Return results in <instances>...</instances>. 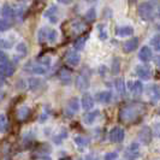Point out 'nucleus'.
<instances>
[{"mask_svg":"<svg viewBox=\"0 0 160 160\" xmlns=\"http://www.w3.org/2000/svg\"><path fill=\"white\" fill-rule=\"evenodd\" d=\"M16 71V68H15V65L12 64V63H6V62H4V63H1L0 65V77H10V76H12L13 73Z\"/></svg>","mask_w":160,"mask_h":160,"instance_id":"6","label":"nucleus"},{"mask_svg":"<svg viewBox=\"0 0 160 160\" xmlns=\"http://www.w3.org/2000/svg\"><path fill=\"white\" fill-rule=\"evenodd\" d=\"M148 95H149V99L152 101H158L160 100V88L157 87V86H151L148 87Z\"/></svg>","mask_w":160,"mask_h":160,"instance_id":"18","label":"nucleus"},{"mask_svg":"<svg viewBox=\"0 0 160 160\" xmlns=\"http://www.w3.org/2000/svg\"><path fill=\"white\" fill-rule=\"evenodd\" d=\"M136 75L141 80H149L152 76V70H151V68H148L146 65H140L136 68Z\"/></svg>","mask_w":160,"mask_h":160,"instance_id":"10","label":"nucleus"},{"mask_svg":"<svg viewBox=\"0 0 160 160\" xmlns=\"http://www.w3.org/2000/svg\"><path fill=\"white\" fill-rule=\"evenodd\" d=\"M152 57H153L152 49L148 47V46H143V47L141 48L140 53H138V58H140V60H142V62H144V63L149 62V60L152 59Z\"/></svg>","mask_w":160,"mask_h":160,"instance_id":"14","label":"nucleus"},{"mask_svg":"<svg viewBox=\"0 0 160 160\" xmlns=\"http://www.w3.org/2000/svg\"><path fill=\"white\" fill-rule=\"evenodd\" d=\"M137 46H138V39L137 38H131V39H129L128 41L124 42L123 51L125 53H131V52H134L136 49Z\"/></svg>","mask_w":160,"mask_h":160,"instance_id":"12","label":"nucleus"},{"mask_svg":"<svg viewBox=\"0 0 160 160\" xmlns=\"http://www.w3.org/2000/svg\"><path fill=\"white\" fill-rule=\"evenodd\" d=\"M59 2H62V4H70L71 2V0H58Z\"/></svg>","mask_w":160,"mask_h":160,"instance_id":"40","label":"nucleus"},{"mask_svg":"<svg viewBox=\"0 0 160 160\" xmlns=\"http://www.w3.org/2000/svg\"><path fill=\"white\" fill-rule=\"evenodd\" d=\"M118 63H119V59L116 58V59H114V63H113V66H114L112 69L113 73H118V71H119V64H118Z\"/></svg>","mask_w":160,"mask_h":160,"instance_id":"33","label":"nucleus"},{"mask_svg":"<svg viewBox=\"0 0 160 160\" xmlns=\"http://www.w3.org/2000/svg\"><path fill=\"white\" fill-rule=\"evenodd\" d=\"M138 137L141 140V142L144 144H148L152 140V134H151V129L148 127H143V128L140 130V134H138Z\"/></svg>","mask_w":160,"mask_h":160,"instance_id":"13","label":"nucleus"},{"mask_svg":"<svg viewBox=\"0 0 160 160\" xmlns=\"http://www.w3.org/2000/svg\"><path fill=\"white\" fill-rule=\"evenodd\" d=\"M59 78L60 81L65 83V84H69V83H71V72L69 71L68 69H62L60 71H59Z\"/></svg>","mask_w":160,"mask_h":160,"instance_id":"20","label":"nucleus"},{"mask_svg":"<svg viewBox=\"0 0 160 160\" xmlns=\"http://www.w3.org/2000/svg\"><path fill=\"white\" fill-rule=\"evenodd\" d=\"M2 16H4V18L5 19H12L13 18V16H15V11L12 10V8L11 6H8V5H5L4 6V8H2Z\"/></svg>","mask_w":160,"mask_h":160,"instance_id":"22","label":"nucleus"},{"mask_svg":"<svg viewBox=\"0 0 160 160\" xmlns=\"http://www.w3.org/2000/svg\"><path fill=\"white\" fill-rule=\"evenodd\" d=\"M89 83H90V71L88 70V68H86L78 73L76 78V87L80 90H86L88 89Z\"/></svg>","mask_w":160,"mask_h":160,"instance_id":"2","label":"nucleus"},{"mask_svg":"<svg viewBox=\"0 0 160 160\" xmlns=\"http://www.w3.org/2000/svg\"><path fill=\"white\" fill-rule=\"evenodd\" d=\"M11 28V22L8 19H0V32H5Z\"/></svg>","mask_w":160,"mask_h":160,"instance_id":"27","label":"nucleus"},{"mask_svg":"<svg viewBox=\"0 0 160 160\" xmlns=\"http://www.w3.org/2000/svg\"><path fill=\"white\" fill-rule=\"evenodd\" d=\"M129 90H130V93H132V94H135V95H138V94H141L142 90H143V84H142L140 81L130 82V84H129Z\"/></svg>","mask_w":160,"mask_h":160,"instance_id":"16","label":"nucleus"},{"mask_svg":"<svg viewBox=\"0 0 160 160\" xmlns=\"http://www.w3.org/2000/svg\"><path fill=\"white\" fill-rule=\"evenodd\" d=\"M48 65L42 64L41 62H36V63H28L24 66V71L29 72V73H35V75H43L48 71Z\"/></svg>","mask_w":160,"mask_h":160,"instance_id":"4","label":"nucleus"},{"mask_svg":"<svg viewBox=\"0 0 160 160\" xmlns=\"http://www.w3.org/2000/svg\"><path fill=\"white\" fill-rule=\"evenodd\" d=\"M137 12L140 18H142L143 21H151L154 16V6L151 2H142L138 5Z\"/></svg>","mask_w":160,"mask_h":160,"instance_id":"3","label":"nucleus"},{"mask_svg":"<svg viewBox=\"0 0 160 160\" xmlns=\"http://www.w3.org/2000/svg\"><path fill=\"white\" fill-rule=\"evenodd\" d=\"M141 155V152H140V144L138 143H131L128 147L127 152H125V158L127 159H136Z\"/></svg>","mask_w":160,"mask_h":160,"instance_id":"7","label":"nucleus"},{"mask_svg":"<svg viewBox=\"0 0 160 160\" xmlns=\"http://www.w3.org/2000/svg\"><path fill=\"white\" fill-rule=\"evenodd\" d=\"M155 64H157L160 68V56H158L157 58H155Z\"/></svg>","mask_w":160,"mask_h":160,"instance_id":"39","label":"nucleus"},{"mask_svg":"<svg viewBox=\"0 0 160 160\" xmlns=\"http://www.w3.org/2000/svg\"><path fill=\"white\" fill-rule=\"evenodd\" d=\"M81 62V56L80 53L77 52V51H69L68 53H66V63L69 65H71V66H76V65H78Z\"/></svg>","mask_w":160,"mask_h":160,"instance_id":"9","label":"nucleus"},{"mask_svg":"<svg viewBox=\"0 0 160 160\" xmlns=\"http://www.w3.org/2000/svg\"><path fill=\"white\" fill-rule=\"evenodd\" d=\"M78 107H80V105H78V99H77V98L71 99V100L68 102L66 108H65L66 116L71 117V116H73V114H76V113L78 112Z\"/></svg>","mask_w":160,"mask_h":160,"instance_id":"8","label":"nucleus"},{"mask_svg":"<svg viewBox=\"0 0 160 160\" xmlns=\"http://www.w3.org/2000/svg\"><path fill=\"white\" fill-rule=\"evenodd\" d=\"M17 49H18L19 52H22L23 54H25V52H27V48H25V46H24L23 43H19L18 47H17Z\"/></svg>","mask_w":160,"mask_h":160,"instance_id":"37","label":"nucleus"},{"mask_svg":"<svg viewBox=\"0 0 160 160\" xmlns=\"http://www.w3.org/2000/svg\"><path fill=\"white\" fill-rule=\"evenodd\" d=\"M84 42H86V39H83V38H81V39H78V40H76V42H75V48H76L77 51L83 49V47H84Z\"/></svg>","mask_w":160,"mask_h":160,"instance_id":"31","label":"nucleus"},{"mask_svg":"<svg viewBox=\"0 0 160 160\" xmlns=\"http://www.w3.org/2000/svg\"><path fill=\"white\" fill-rule=\"evenodd\" d=\"M99 32H100V39L101 40H106L107 39V32H105V29L104 32H102V27L101 25H99Z\"/></svg>","mask_w":160,"mask_h":160,"instance_id":"35","label":"nucleus"},{"mask_svg":"<svg viewBox=\"0 0 160 160\" xmlns=\"http://www.w3.org/2000/svg\"><path fill=\"white\" fill-rule=\"evenodd\" d=\"M134 29L132 27H129V25H124V27H118L116 29V34L117 36L119 38H124V36H129V35H132Z\"/></svg>","mask_w":160,"mask_h":160,"instance_id":"17","label":"nucleus"},{"mask_svg":"<svg viewBox=\"0 0 160 160\" xmlns=\"http://www.w3.org/2000/svg\"><path fill=\"white\" fill-rule=\"evenodd\" d=\"M75 143L77 144L78 147H81V148H84V147H87L89 143L88 138H86V137L83 136H76L75 137Z\"/></svg>","mask_w":160,"mask_h":160,"instance_id":"25","label":"nucleus"},{"mask_svg":"<svg viewBox=\"0 0 160 160\" xmlns=\"http://www.w3.org/2000/svg\"><path fill=\"white\" fill-rule=\"evenodd\" d=\"M98 117H99V111L88 112L84 116V123H86V124H93Z\"/></svg>","mask_w":160,"mask_h":160,"instance_id":"21","label":"nucleus"},{"mask_svg":"<svg viewBox=\"0 0 160 160\" xmlns=\"http://www.w3.org/2000/svg\"><path fill=\"white\" fill-rule=\"evenodd\" d=\"M116 88H117V92L119 93L120 95L125 94V83H124L123 78H118L116 81Z\"/></svg>","mask_w":160,"mask_h":160,"instance_id":"24","label":"nucleus"},{"mask_svg":"<svg viewBox=\"0 0 160 160\" xmlns=\"http://www.w3.org/2000/svg\"><path fill=\"white\" fill-rule=\"evenodd\" d=\"M144 111V106L141 104H128L125 105L124 107H122L119 111V118L124 123H130L136 120L138 117H141V114Z\"/></svg>","mask_w":160,"mask_h":160,"instance_id":"1","label":"nucleus"},{"mask_svg":"<svg viewBox=\"0 0 160 160\" xmlns=\"http://www.w3.org/2000/svg\"><path fill=\"white\" fill-rule=\"evenodd\" d=\"M45 17L46 18H48L52 23H54V22H57V8H51L49 10H47V12L45 13Z\"/></svg>","mask_w":160,"mask_h":160,"instance_id":"23","label":"nucleus"},{"mask_svg":"<svg viewBox=\"0 0 160 160\" xmlns=\"http://www.w3.org/2000/svg\"><path fill=\"white\" fill-rule=\"evenodd\" d=\"M8 127V120L4 114H0V132L5 131V129Z\"/></svg>","mask_w":160,"mask_h":160,"instance_id":"30","label":"nucleus"},{"mask_svg":"<svg viewBox=\"0 0 160 160\" xmlns=\"http://www.w3.org/2000/svg\"><path fill=\"white\" fill-rule=\"evenodd\" d=\"M158 16L160 17V8H159V10H158Z\"/></svg>","mask_w":160,"mask_h":160,"instance_id":"41","label":"nucleus"},{"mask_svg":"<svg viewBox=\"0 0 160 160\" xmlns=\"http://www.w3.org/2000/svg\"><path fill=\"white\" fill-rule=\"evenodd\" d=\"M151 45H152L153 47L155 48L158 52H160V34L157 35V36H154L152 40H151Z\"/></svg>","mask_w":160,"mask_h":160,"instance_id":"28","label":"nucleus"},{"mask_svg":"<svg viewBox=\"0 0 160 160\" xmlns=\"http://www.w3.org/2000/svg\"><path fill=\"white\" fill-rule=\"evenodd\" d=\"M86 1H89V2H92V1H95V0H86Z\"/></svg>","mask_w":160,"mask_h":160,"instance_id":"42","label":"nucleus"},{"mask_svg":"<svg viewBox=\"0 0 160 160\" xmlns=\"http://www.w3.org/2000/svg\"><path fill=\"white\" fill-rule=\"evenodd\" d=\"M6 59H8V57L6 54L0 49V63H4V62H6Z\"/></svg>","mask_w":160,"mask_h":160,"instance_id":"36","label":"nucleus"},{"mask_svg":"<svg viewBox=\"0 0 160 160\" xmlns=\"http://www.w3.org/2000/svg\"><path fill=\"white\" fill-rule=\"evenodd\" d=\"M86 19H87V21H89V22L94 21V19H95V10L90 8L88 12L86 13Z\"/></svg>","mask_w":160,"mask_h":160,"instance_id":"32","label":"nucleus"},{"mask_svg":"<svg viewBox=\"0 0 160 160\" xmlns=\"http://www.w3.org/2000/svg\"><path fill=\"white\" fill-rule=\"evenodd\" d=\"M124 136H125V132L119 127L113 128L110 131V134H108V138H110V141L113 142V143H119V142H122L124 140Z\"/></svg>","mask_w":160,"mask_h":160,"instance_id":"5","label":"nucleus"},{"mask_svg":"<svg viewBox=\"0 0 160 160\" xmlns=\"http://www.w3.org/2000/svg\"><path fill=\"white\" fill-rule=\"evenodd\" d=\"M96 99L101 104H108L112 100V93L111 92H100V93H98Z\"/></svg>","mask_w":160,"mask_h":160,"instance_id":"19","label":"nucleus"},{"mask_svg":"<svg viewBox=\"0 0 160 160\" xmlns=\"http://www.w3.org/2000/svg\"><path fill=\"white\" fill-rule=\"evenodd\" d=\"M154 132H155V135L160 138V124H157V125L154 127Z\"/></svg>","mask_w":160,"mask_h":160,"instance_id":"38","label":"nucleus"},{"mask_svg":"<svg viewBox=\"0 0 160 160\" xmlns=\"http://www.w3.org/2000/svg\"><path fill=\"white\" fill-rule=\"evenodd\" d=\"M30 113H32V111H30V108H29V107H27V106L19 107L16 112L17 119L21 120V122H24V120H27L29 117H30Z\"/></svg>","mask_w":160,"mask_h":160,"instance_id":"15","label":"nucleus"},{"mask_svg":"<svg viewBox=\"0 0 160 160\" xmlns=\"http://www.w3.org/2000/svg\"><path fill=\"white\" fill-rule=\"evenodd\" d=\"M81 105H82V108L84 111H90L93 108V106H94V100H93L92 95L88 94V93L83 94L82 98H81Z\"/></svg>","mask_w":160,"mask_h":160,"instance_id":"11","label":"nucleus"},{"mask_svg":"<svg viewBox=\"0 0 160 160\" xmlns=\"http://www.w3.org/2000/svg\"><path fill=\"white\" fill-rule=\"evenodd\" d=\"M28 82H29V88L32 89V90H34V89H36L41 84V81L38 80V78H30Z\"/></svg>","mask_w":160,"mask_h":160,"instance_id":"29","label":"nucleus"},{"mask_svg":"<svg viewBox=\"0 0 160 160\" xmlns=\"http://www.w3.org/2000/svg\"><path fill=\"white\" fill-rule=\"evenodd\" d=\"M57 39H58V32H57V30H54V29H52V30H48L47 32V40L51 42V43H54L57 41Z\"/></svg>","mask_w":160,"mask_h":160,"instance_id":"26","label":"nucleus"},{"mask_svg":"<svg viewBox=\"0 0 160 160\" xmlns=\"http://www.w3.org/2000/svg\"><path fill=\"white\" fill-rule=\"evenodd\" d=\"M118 158V154L117 153H107L106 155H105V159L106 160H111V159H117Z\"/></svg>","mask_w":160,"mask_h":160,"instance_id":"34","label":"nucleus"}]
</instances>
